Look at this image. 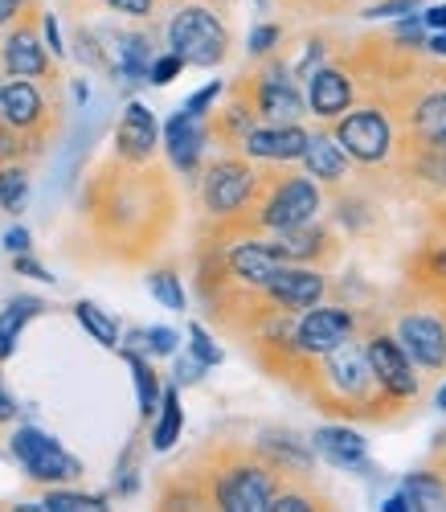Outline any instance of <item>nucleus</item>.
<instances>
[{"label": "nucleus", "mask_w": 446, "mask_h": 512, "mask_svg": "<svg viewBox=\"0 0 446 512\" xmlns=\"http://www.w3.org/2000/svg\"><path fill=\"white\" fill-rule=\"evenodd\" d=\"M9 451L33 484H74L82 476V459H74L54 435L37 431V426H21Z\"/></svg>", "instance_id": "ddd939ff"}, {"label": "nucleus", "mask_w": 446, "mask_h": 512, "mask_svg": "<svg viewBox=\"0 0 446 512\" xmlns=\"http://www.w3.org/2000/svg\"><path fill=\"white\" fill-rule=\"evenodd\" d=\"M152 447L156 451H172L176 443H181V431H185V406H181V390L168 386L160 390V406L152 414Z\"/></svg>", "instance_id": "cd10ccee"}, {"label": "nucleus", "mask_w": 446, "mask_h": 512, "mask_svg": "<svg viewBox=\"0 0 446 512\" xmlns=\"http://www.w3.org/2000/svg\"><path fill=\"white\" fill-rule=\"evenodd\" d=\"M418 17H422L426 33H442V29H446V5H430V9H422Z\"/></svg>", "instance_id": "8fccbe9b"}, {"label": "nucleus", "mask_w": 446, "mask_h": 512, "mask_svg": "<svg viewBox=\"0 0 446 512\" xmlns=\"http://www.w3.org/2000/svg\"><path fill=\"white\" fill-rule=\"evenodd\" d=\"M332 279L324 267H303V263H279V271L266 279V287L258 291L266 308L275 312H303V308H316L328 300Z\"/></svg>", "instance_id": "4468645a"}, {"label": "nucleus", "mask_w": 446, "mask_h": 512, "mask_svg": "<svg viewBox=\"0 0 446 512\" xmlns=\"http://www.w3.org/2000/svg\"><path fill=\"white\" fill-rule=\"evenodd\" d=\"M381 512H418V500H414L406 488H397L393 496L381 500Z\"/></svg>", "instance_id": "09e8293b"}, {"label": "nucleus", "mask_w": 446, "mask_h": 512, "mask_svg": "<svg viewBox=\"0 0 446 512\" xmlns=\"http://www.w3.org/2000/svg\"><path fill=\"white\" fill-rule=\"evenodd\" d=\"M0 70L13 78H54V54L46 50V41L37 37L33 5L9 25V37H5V46H0Z\"/></svg>", "instance_id": "f3484780"}, {"label": "nucleus", "mask_w": 446, "mask_h": 512, "mask_svg": "<svg viewBox=\"0 0 446 512\" xmlns=\"http://www.w3.org/2000/svg\"><path fill=\"white\" fill-rule=\"evenodd\" d=\"M438 226H446V213H438Z\"/></svg>", "instance_id": "6e6d98bb"}, {"label": "nucleus", "mask_w": 446, "mask_h": 512, "mask_svg": "<svg viewBox=\"0 0 446 512\" xmlns=\"http://www.w3.org/2000/svg\"><path fill=\"white\" fill-rule=\"evenodd\" d=\"M303 99H307V111L316 115L320 123H336L348 107H356V99H361L365 82H361V70L356 66H344V62H324L316 74H311L303 82Z\"/></svg>", "instance_id": "2eb2a0df"}, {"label": "nucleus", "mask_w": 446, "mask_h": 512, "mask_svg": "<svg viewBox=\"0 0 446 512\" xmlns=\"http://www.w3.org/2000/svg\"><path fill=\"white\" fill-rule=\"evenodd\" d=\"M291 5H307V0H291Z\"/></svg>", "instance_id": "4d7b16f0"}, {"label": "nucleus", "mask_w": 446, "mask_h": 512, "mask_svg": "<svg viewBox=\"0 0 446 512\" xmlns=\"http://www.w3.org/2000/svg\"><path fill=\"white\" fill-rule=\"evenodd\" d=\"M156 140H160V127H156V115L131 99L119 115V127H115V160L123 164H148L156 156Z\"/></svg>", "instance_id": "4be33fe9"}, {"label": "nucleus", "mask_w": 446, "mask_h": 512, "mask_svg": "<svg viewBox=\"0 0 446 512\" xmlns=\"http://www.w3.org/2000/svg\"><path fill=\"white\" fill-rule=\"evenodd\" d=\"M86 218L107 238L111 259L140 263L172 230V189L160 168L148 164H103L86 189Z\"/></svg>", "instance_id": "f257e3e1"}, {"label": "nucleus", "mask_w": 446, "mask_h": 512, "mask_svg": "<svg viewBox=\"0 0 446 512\" xmlns=\"http://www.w3.org/2000/svg\"><path fill=\"white\" fill-rule=\"evenodd\" d=\"M176 345H181V336L164 324H152V328H136L127 332V345L119 349H136V353H152V357H176Z\"/></svg>", "instance_id": "2f4dec72"}, {"label": "nucleus", "mask_w": 446, "mask_h": 512, "mask_svg": "<svg viewBox=\"0 0 446 512\" xmlns=\"http://www.w3.org/2000/svg\"><path fill=\"white\" fill-rule=\"evenodd\" d=\"M41 41L54 58H66V41H62V29H58V17L54 13H41Z\"/></svg>", "instance_id": "c03bdc74"}, {"label": "nucleus", "mask_w": 446, "mask_h": 512, "mask_svg": "<svg viewBox=\"0 0 446 512\" xmlns=\"http://www.w3.org/2000/svg\"><path fill=\"white\" fill-rule=\"evenodd\" d=\"M209 123V140H217V144H226V148H238L242 140H246V132L258 123L254 119V111H250V103L242 99V95H234L230 91V103L221 107L213 119H205Z\"/></svg>", "instance_id": "bb28decb"}, {"label": "nucleus", "mask_w": 446, "mask_h": 512, "mask_svg": "<svg viewBox=\"0 0 446 512\" xmlns=\"http://www.w3.org/2000/svg\"><path fill=\"white\" fill-rule=\"evenodd\" d=\"M148 291H152V300L164 304L168 312H185V308H189V295H185V287H181V275H176L172 267L152 271V275H148Z\"/></svg>", "instance_id": "f704fd0d"}, {"label": "nucleus", "mask_w": 446, "mask_h": 512, "mask_svg": "<svg viewBox=\"0 0 446 512\" xmlns=\"http://www.w3.org/2000/svg\"><path fill=\"white\" fill-rule=\"evenodd\" d=\"M307 443H311V451H316V459L332 463L336 472H356V476H369V472H373L365 435H361V431H352V426H344V422L316 426Z\"/></svg>", "instance_id": "6ab92c4d"}, {"label": "nucleus", "mask_w": 446, "mask_h": 512, "mask_svg": "<svg viewBox=\"0 0 446 512\" xmlns=\"http://www.w3.org/2000/svg\"><path fill=\"white\" fill-rule=\"evenodd\" d=\"M389 332L422 373H446V316L418 287H410V304H401L393 312Z\"/></svg>", "instance_id": "1a4fd4ad"}, {"label": "nucleus", "mask_w": 446, "mask_h": 512, "mask_svg": "<svg viewBox=\"0 0 446 512\" xmlns=\"http://www.w3.org/2000/svg\"><path fill=\"white\" fill-rule=\"evenodd\" d=\"M226 95V82H209V87H201L197 95H189V103H185V111L189 115H201V119H209V107Z\"/></svg>", "instance_id": "79ce46f5"}, {"label": "nucleus", "mask_w": 446, "mask_h": 512, "mask_svg": "<svg viewBox=\"0 0 446 512\" xmlns=\"http://www.w3.org/2000/svg\"><path fill=\"white\" fill-rule=\"evenodd\" d=\"M266 250L275 254L279 263H303V267H328L340 259V238L332 226H324L320 218L295 226V230H279V234H266L262 238Z\"/></svg>", "instance_id": "dca6fc26"}, {"label": "nucleus", "mask_w": 446, "mask_h": 512, "mask_svg": "<svg viewBox=\"0 0 446 512\" xmlns=\"http://www.w3.org/2000/svg\"><path fill=\"white\" fill-rule=\"evenodd\" d=\"M13 418H17V398L9 394L5 377H0V426H5V422H13Z\"/></svg>", "instance_id": "603ef678"}, {"label": "nucleus", "mask_w": 446, "mask_h": 512, "mask_svg": "<svg viewBox=\"0 0 446 512\" xmlns=\"http://www.w3.org/2000/svg\"><path fill=\"white\" fill-rule=\"evenodd\" d=\"M185 70V58L181 54H172V50H164V54H156L152 58V66H148V82L152 87H168V82H176V74Z\"/></svg>", "instance_id": "ea45409f"}, {"label": "nucleus", "mask_w": 446, "mask_h": 512, "mask_svg": "<svg viewBox=\"0 0 446 512\" xmlns=\"http://www.w3.org/2000/svg\"><path fill=\"white\" fill-rule=\"evenodd\" d=\"M46 312V304L37 300V295H13V300L0 308V361H9L17 353V340L25 332L29 320H37Z\"/></svg>", "instance_id": "a878e982"}, {"label": "nucleus", "mask_w": 446, "mask_h": 512, "mask_svg": "<svg viewBox=\"0 0 446 512\" xmlns=\"http://www.w3.org/2000/svg\"><path fill=\"white\" fill-rule=\"evenodd\" d=\"M254 451L271 463L283 480H307L311 472H316V451H311V443L295 431H279V426H271V431H262L254 439Z\"/></svg>", "instance_id": "412c9836"}, {"label": "nucleus", "mask_w": 446, "mask_h": 512, "mask_svg": "<svg viewBox=\"0 0 446 512\" xmlns=\"http://www.w3.org/2000/svg\"><path fill=\"white\" fill-rule=\"evenodd\" d=\"M33 5V0H0V29H5V25H13L25 9Z\"/></svg>", "instance_id": "3c124183"}, {"label": "nucleus", "mask_w": 446, "mask_h": 512, "mask_svg": "<svg viewBox=\"0 0 446 512\" xmlns=\"http://www.w3.org/2000/svg\"><path fill=\"white\" fill-rule=\"evenodd\" d=\"M91 5L115 9V13H123V17H152V13H156V0H91Z\"/></svg>", "instance_id": "37998d69"}, {"label": "nucleus", "mask_w": 446, "mask_h": 512, "mask_svg": "<svg viewBox=\"0 0 446 512\" xmlns=\"http://www.w3.org/2000/svg\"><path fill=\"white\" fill-rule=\"evenodd\" d=\"M205 377V365L197 357H181L176 361V386H193V381Z\"/></svg>", "instance_id": "de8ad7c7"}, {"label": "nucleus", "mask_w": 446, "mask_h": 512, "mask_svg": "<svg viewBox=\"0 0 446 512\" xmlns=\"http://www.w3.org/2000/svg\"><path fill=\"white\" fill-rule=\"evenodd\" d=\"M205 148H209V123L201 115H189L185 107L172 111L164 123V152H168V164L176 173L193 177L205 160Z\"/></svg>", "instance_id": "aec40b11"}, {"label": "nucleus", "mask_w": 446, "mask_h": 512, "mask_svg": "<svg viewBox=\"0 0 446 512\" xmlns=\"http://www.w3.org/2000/svg\"><path fill=\"white\" fill-rule=\"evenodd\" d=\"M123 353V361L131 365V377H136V398H140V418L144 422H152V414H156V406H160V373L148 365V357L144 353H136V349H119Z\"/></svg>", "instance_id": "c85d7f7f"}, {"label": "nucleus", "mask_w": 446, "mask_h": 512, "mask_svg": "<svg viewBox=\"0 0 446 512\" xmlns=\"http://www.w3.org/2000/svg\"><path fill=\"white\" fill-rule=\"evenodd\" d=\"M410 287H418L426 300L446 316V226H438L414 254L410 263Z\"/></svg>", "instance_id": "5701e85b"}, {"label": "nucleus", "mask_w": 446, "mask_h": 512, "mask_svg": "<svg viewBox=\"0 0 446 512\" xmlns=\"http://www.w3.org/2000/svg\"><path fill=\"white\" fill-rule=\"evenodd\" d=\"M283 484L287 480L250 447V451H234L221 459L209 472V480L201 484V496L205 504L226 508V512H266Z\"/></svg>", "instance_id": "7ed1b4c3"}, {"label": "nucleus", "mask_w": 446, "mask_h": 512, "mask_svg": "<svg viewBox=\"0 0 446 512\" xmlns=\"http://www.w3.org/2000/svg\"><path fill=\"white\" fill-rule=\"evenodd\" d=\"M0 246H5L9 254H25V250H33V234L25 226H9L5 238H0Z\"/></svg>", "instance_id": "49530a36"}, {"label": "nucleus", "mask_w": 446, "mask_h": 512, "mask_svg": "<svg viewBox=\"0 0 446 512\" xmlns=\"http://www.w3.org/2000/svg\"><path fill=\"white\" fill-rule=\"evenodd\" d=\"M324 209V189L320 181H311L307 173H266L262 193L254 209L246 213V222L238 234H279L316 222Z\"/></svg>", "instance_id": "20e7f679"}, {"label": "nucleus", "mask_w": 446, "mask_h": 512, "mask_svg": "<svg viewBox=\"0 0 446 512\" xmlns=\"http://www.w3.org/2000/svg\"><path fill=\"white\" fill-rule=\"evenodd\" d=\"M307 398L316 402L320 410L328 414H344V418H385V410H393L381 394H377V381L369 373V361H365V349H361V336L344 340L332 353L316 357L307 369Z\"/></svg>", "instance_id": "f03ea898"}, {"label": "nucleus", "mask_w": 446, "mask_h": 512, "mask_svg": "<svg viewBox=\"0 0 446 512\" xmlns=\"http://www.w3.org/2000/svg\"><path fill=\"white\" fill-rule=\"evenodd\" d=\"M13 271H17V275H29V279H37V283H54V275L41 267L29 250H25V254H13Z\"/></svg>", "instance_id": "a18cd8bd"}, {"label": "nucleus", "mask_w": 446, "mask_h": 512, "mask_svg": "<svg viewBox=\"0 0 446 512\" xmlns=\"http://www.w3.org/2000/svg\"><path fill=\"white\" fill-rule=\"evenodd\" d=\"M303 168H307V177L311 181H320V185H348V177H352V160L344 156V148L336 144V136L332 132H316L307 140V152H303V160H299Z\"/></svg>", "instance_id": "393cba45"}, {"label": "nucleus", "mask_w": 446, "mask_h": 512, "mask_svg": "<svg viewBox=\"0 0 446 512\" xmlns=\"http://www.w3.org/2000/svg\"><path fill=\"white\" fill-rule=\"evenodd\" d=\"M262 168L250 156H221L201 173V209L213 218V226L238 234L246 213L254 209L262 193Z\"/></svg>", "instance_id": "423d86ee"}, {"label": "nucleus", "mask_w": 446, "mask_h": 512, "mask_svg": "<svg viewBox=\"0 0 446 512\" xmlns=\"http://www.w3.org/2000/svg\"><path fill=\"white\" fill-rule=\"evenodd\" d=\"M140 492V439H131V447L123 451L119 467H115V496L131 500Z\"/></svg>", "instance_id": "e433bc0d"}, {"label": "nucleus", "mask_w": 446, "mask_h": 512, "mask_svg": "<svg viewBox=\"0 0 446 512\" xmlns=\"http://www.w3.org/2000/svg\"><path fill=\"white\" fill-rule=\"evenodd\" d=\"M29 205V164L25 160H5L0 164V209L5 213H25Z\"/></svg>", "instance_id": "c756f323"}, {"label": "nucleus", "mask_w": 446, "mask_h": 512, "mask_svg": "<svg viewBox=\"0 0 446 512\" xmlns=\"http://www.w3.org/2000/svg\"><path fill=\"white\" fill-rule=\"evenodd\" d=\"M74 320H78L86 332H91L103 349H119V340H123V336H119V324H115V316H107L99 304L78 300V304H74Z\"/></svg>", "instance_id": "7c9ffc66"}, {"label": "nucleus", "mask_w": 446, "mask_h": 512, "mask_svg": "<svg viewBox=\"0 0 446 512\" xmlns=\"http://www.w3.org/2000/svg\"><path fill=\"white\" fill-rule=\"evenodd\" d=\"M0 123L25 140L29 156L41 152L46 136L54 132V107L37 87V78H0Z\"/></svg>", "instance_id": "f8f14e48"}, {"label": "nucleus", "mask_w": 446, "mask_h": 512, "mask_svg": "<svg viewBox=\"0 0 446 512\" xmlns=\"http://www.w3.org/2000/svg\"><path fill=\"white\" fill-rule=\"evenodd\" d=\"M365 332V328H361ZM361 349L369 361V373L377 381V394L393 406V410H406L422 398V369L410 361V353L397 345V336L389 328H373L361 336Z\"/></svg>", "instance_id": "9d476101"}, {"label": "nucleus", "mask_w": 446, "mask_h": 512, "mask_svg": "<svg viewBox=\"0 0 446 512\" xmlns=\"http://www.w3.org/2000/svg\"><path fill=\"white\" fill-rule=\"evenodd\" d=\"M311 508H332V500H328L324 492H316L307 480H299V488H287V484H283L266 512H311Z\"/></svg>", "instance_id": "473e14b6"}, {"label": "nucleus", "mask_w": 446, "mask_h": 512, "mask_svg": "<svg viewBox=\"0 0 446 512\" xmlns=\"http://www.w3.org/2000/svg\"><path fill=\"white\" fill-rule=\"evenodd\" d=\"M361 312L352 304H316L291 316V349L303 361H316L324 353H332L344 340L361 336Z\"/></svg>", "instance_id": "9b49d317"}, {"label": "nucleus", "mask_w": 446, "mask_h": 512, "mask_svg": "<svg viewBox=\"0 0 446 512\" xmlns=\"http://www.w3.org/2000/svg\"><path fill=\"white\" fill-rule=\"evenodd\" d=\"M332 136H336V144L344 148V156H348L356 168H365V173H389L393 156H397V144H401L397 115H393V107H389L385 99L348 107V111L332 123Z\"/></svg>", "instance_id": "39448f33"}, {"label": "nucleus", "mask_w": 446, "mask_h": 512, "mask_svg": "<svg viewBox=\"0 0 446 512\" xmlns=\"http://www.w3.org/2000/svg\"><path fill=\"white\" fill-rule=\"evenodd\" d=\"M422 9V0H377V5H369L361 17L369 21H397V17H410Z\"/></svg>", "instance_id": "a19ab883"}, {"label": "nucleus", "mask_w": 446, "mask_h": 512, "mask_svg": "<svg viewBox=\"0 0 446 512\" xmlns=\"http://www.w3.org/2000/svg\"><path fill=\"white\" fill-rule=\"evenodd\" d=\"M401 488H406V492L418 500V512H426V508H446V476L414 472V476L401 480Z\"/></svg>", "instance_id": "c9c22d12"}, {"label": "nucleus", "mask_w": 446, "mask_h": 512, "mask_svg": "<svg viewBox=\"0 0 446 512\" xmlns=\"http://www.w3.org/2000/svg\"><path fill=\"white\" fill-rule=\"evenodd\" d=\"M434 406H438V410H446V381H442L438 394H434Z\"/></svg>", "instance_id": "5fc2aeb1"}, {"label": "nucleus", "mask_w": 446, "mask_h": 512, "mask_svg": "<svg viewBox=\"0 0 446 512\" xmlns=\"http://www.w3.org/2000/svg\"><path fill=\"white\" fill-rule=\"evenodd\" d=\"M41 508H50V512H103L107 496H99V492H74V488H50L46 496H41Z\"/></svg>", "instance_id": "72a5a7b5"}, {"label": "nucleus", "mask_w": 446, "mask_h": 512, "mask_svg": "<svg viewBox=\"0 0 446 512\" xmlns=\"http://www.w3.org/2000/svg\"><path fill=\"white\" fill-rule=\"evenodd\" d=\"M168 50L181 54L185 66H221L230 58V29L213 5L189 0L168 17Z\"/></svg>", "instance_id": "6e6552de"}, {"label": "nucleus", "mask_w": 446, "mask_h": 512, "mask_svg": "<svg viewBox=\"0 0 446 512\" xmlns=\"http://www.w3.org/2000/svg\"><path fill=\"white\" fill-rule=\"evenodd\" d=\"M234 95H242L258 123H303L307 99L299 91V78L283 58H258V70L234 82Z\"/></svg>", "instance_id": "0eeeda50"}, {"label": "nucleus", "mask_w": 446, "mask_h": 512, "mask_svg": "<svg viewBox=\"0 0 446 512\" xmlns=\"http://www.w3.org/2000/svg\"><path fill=\"white\" fill-rule=\"evenodd\" d=\"M246 46H250V58H271V54L283 46V25H275V21H262V25H254Z\"/></svg>", "instance_id": "4c0bfd02"}, {"label": "nucleus", "mask_w": 446, "mask_h": 512, "mask_svg": "<svg viewBox=\"0 0 446 512\" xmlns=\"http://www.w3.org/2000/svg\"><path fill=\"white\" fill-rule=\"evenodd\" d=\"M426 50H430V54H434L438 62H446V29H442V33H430V37H426Z\"/></svg>", "instance_id": "864d4df0"}, {"label": "nucleus", "mask_w": 446, "mask_h": 512, "mask_svg": "<svg viewBox=\"0 0 446 512\" xmlns=\"http://www.w3.org/2000/svg\"><path fill=\"white\" fill-rule=\"evenodd\" d=\"M156 50H152V37L148 33H115L111 37V54H107V70L123 82V87H140V82H148V66H152Z\"/></svg>", "instance_id": "b1692460"}, {"label": "nucleus", "mask_w": 446, "mask_h": 512, "mask_svg": "<svg viewBox=\"0 0 446 512\" xmlns=\"http://www.w3.org/2000/svg\"><path fill=\"white\" fill-rule=\"evenodd\" d=\"M189 357H197L205 369H213V365H221L226 361V353L217 349V340L201 328V324H189Z\"/></svg>", "instance_id": "58836bf2"}, {"label": "nucleus", "mask_w": 446, "mask_h": 512, "mask_svg": "<svg viewBox=\"0 0 446 512\" xmlns=\"http://www.w3.org/2000/svg\"><path fill=\"white\" fill-rule=\"evenodd\" d=\"M307 140L311 132L303 123H254L246 140L238 144V152L250 156L254 164L279 168V164H299L307 152Z\"/></svg>", "instance_id": "a211bd4d"}]
</instances>
